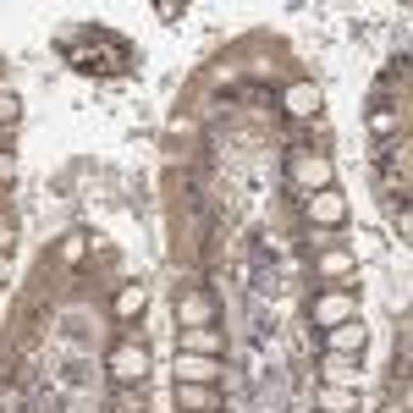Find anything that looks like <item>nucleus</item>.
I'll return each instance as SVG.
<instances>
[{"instance_id": "obj_8", "label": "nucleus", "mask_w": 413, "mask_h": 413, "mask_svg": "<svg viewBox=\"0 0 413 413\" xmlns=\"http://www.w3.org/2000/svg\"><path fill=\"white\" fill-rule=\"evenodd\" d=\"M11 116H17V99H11V94H0V122H11Z\"/></svg>"}, {"instance_id": "obj_3", "label": "nucleus", "mask_w": 413, "mask_h": 413, "mask_svg": "<svg viewBox=\"0 0 413 413\" xmlns=\"http://www.w3.org/2000/svg\"><path fill=\"white\" fill-rule=\"evenodd\" d=\"M314 105H320V94H314V88H292V94H286V111H298V116H309Z\"/></svg>"}, {"instance_id": "obj_6", "label": "nucleus", "mask_w": 413, "mask_h": 413, "mask_svg": "<svg viewBox=\"0 0 413 413\" xmlns=\"http://www.w3.org/2000/svg\"><path fill=\"white\" fill-rule=\"evenodd\" d=\"M298 177H303V182H325V160H303Z\"/></svg>"}, {"instance_id": "obj_1", "label": "nucleus", "mask_w": 413, "mask_h": 413, "mask_svg": "<svg viewBox=\"0 0 413 413\" xmlns=\"http://www.w3.org/2000/svg\"><path fill=\"white\" fill-rule=\"evenodd\" d=\"M72 61H77L83 72H127L133 67V50H127L122 39H111L105 28H88V44L72 50Z\"/></svg>"}, {"instance_id": "obj_2", "label": "nucleus", "mask_w": 413, "mask_h": 413, "mask_svg": "<svg viewBox=\"0 0 413 413\" xmlns=\"http://www.w3.org/2000/svg\"><path fill=\"white\" fill-rule=\"evenodd\" d=\"M143 364H149V358H143L138 347H116V358H111V369H116L122 380H138V375H143Z\"/></svg>"}, {"instance_id": "obj_7", "label": "nucleus", "mask_w": 413, "mask_h": 413, "mask_svg": "<svg viewBox=\"0 0 413 413\" xmlns=\"http://www.w3.org/2000/svg\"><path fill=\"white\" fill-rule=\"evenodd\" d=\"M364 342V331H358V325H353V331H337V347H358Z\"/></svg>"}, {"instance_id": "obj_4", "label": "nucleus", "mask_w": 413, "mask_h": 413, "mask_svg": "<svg viewBox=\"0 0 413 413\" xmlns=\"http://www.w3.org/2000/svg\"><path fill=\"white\" fill-rule=\"evenodd\" d=\"M177 375H188V380H209V375H215V364H204V358H182V364H177Z\"/></svg>"}, {"instance_id": "obj_5", "label": "nucleus", "mask_w": 413, "mask_h": 413, "mask_svg": "<svg viewBox=\"0 0 413 413\" xmlns=\"http://www.w3.org/2000/svg\"><path fill=\"white\" fill-rule=\"evenodd\" d=\"M143 309V286H127L122 298H116V314H138Z\"/></svg>"}]
</instances>
